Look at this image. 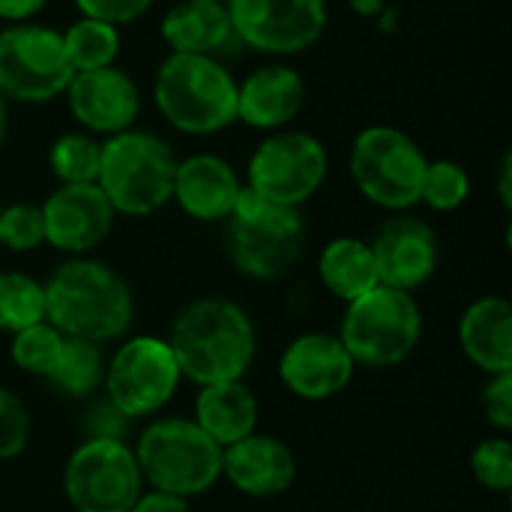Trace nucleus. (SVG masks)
Returning <instances> with one entry per match:
<instances>
[{
	"instance_id": "obj_31",
	"label": "nucleus",
	"mask_w": 512,
	"mask_h": 512,
	"mask_svg": "<svg viewBox=\"0 0 512 512\" xmlns=\"http://www.w3.org/2000/svg\"><path fill=\"white\" fill-rule=\"evenodd\" d=\"M471 474L474 480L498 495H507L512 489V444L507 435L480 441L471 453Z\"/></svg>"
},
{
	"instance_id": "obj_2",
	"label": "nucleus",
	"mask_w": 512,
	"mask_h": 512,
	"mask_svg": "<svg viewBox=\"0 0 512 512\" xmlns=\"http://www.w3.org/2000/svg\"><path fill=\"white\" fill-rule=\"evenodd\" d=\"M168 345L180 375L198 387H210L222 381H243L258 342L249 315L237 303L201 297L180 309Z\"/></svg>"
},
{
	"instance_id": "obj_18",
	"label": "nucleus",
	"mask_w": 512,
	"mask_h": 512,
	"mask_svg": "<svg viewBox=\"0 0 512 512\" xmlns=\"http://www.w3.org/2000/svg\"><path fill=\"white\" fill-rule=\"evenodd\" d=\"M306 105V81L288 63H264L237 81V123L258 132L288 129Z\"/></svg>"
},
{
	"instance_id": "obj_30",
	"label": "nucleus",
	"mask_w": 512,
	"mask_h": 512,
	"mask_svg": "<svg viewBox=\"0 0 512 512\" xmlns=\"http://www.w3.org/2000/svg\"><path fill=\"white\" fill-rule=\"evenodd\" d=\"M468 195H471V177L459 162L429 159L420 186V204L432 207L435 213H453L468 201Z\"/></svg>"
},
{
	"instance_id": "obj_12",
	"label": "nucleus",
	"mask_w": 512,
	"mask_h": 512,
	"mask_svg": "<svg viewBox=\"0 0 512 512\" xmlns=\"http://www.w3.org/2000/svg\"><path fill=\"white\" fill-rule=\"evenodd\" d=\"M183 375L171 354L168 339L156 336H132L126 339L111 360L105 363V393L114 411H120L126 420L150 417L162 411Z\"/></svg>"
},
{
	"instance_id": "obj_29",
	"label": "nucleus",
	"mask_w": 512,
	"mask_h": 512,
	"mask_svg": "<svg viewBox=\"0 0 512 512\" xmlns=\"http://www.w3.org/2000/svg\"><path fill=\"white\" fill-rule=\"evenodd\" d=\"M63 342H66V336L57 327H51L48 321H39L33 327H24V330L12 333L9 357L21 372L48 381V375L54 372L57 357L63 351Z\"/></svg>"
},
{
	"instance_id": "obj_15",
	"label": "nucleus",
	"mask_w": 512,
	"mask_h": 512,
	"mask_svg": "<svg viewBox=\"0 0 512 512\" xmlns=\"http://www.w3.org/2000/svg\"><path fill=\"white\" fill-rule=\"evenodd\" d=\"M45 243L63 255L84 258L99 243L108 240L114 228V207L96 183H69L57 186L42 204Z\"/></svg>"
},
{
	"instance_id": "obj_35",
	"label": "nucleus",
	"mask_w": 512,
	"mask_h": 512,
	"mask_svg": "<svg viewBox=\"0 0 512 512\" xmlns=\"http://www.w3.org/2000/svg\"><path fill=\"white\" fill-rule=\"evenodd\" d=\"M483 414L486 420L507 435L512 429V372L489 375V384L483 390Z\"/></svg>"
},
{
	"instance_id": "obj_19",
	"label": "nucleus",
	"mask_w": 512,
	"mask_h": 512,
	"mask_svg": "<svg viewBox=\"0 0 512 512\" xmlns=\"http://www.w3.org/2000/svg\"><path fill=\"white\" fill-rule=\"evenodd\" d=\"M243 186L234 165L219 153H192L177 159L171 201L195 222H225Z\"/></svg>"
},
{
	"instance_id": "obj_8",
	"label": "nucleus",
	"mask_w": 512,
	"mask_h": 512,
	"mask_svg": "<svg viewBox=\"0 0 512 512\" xmlns=\"http://www.w3.org/2000/svg\"><path fill=\"white\" fill-rule=\"evenodd\" d=\"M423 147L399 126L375 123L354 135L348 153V171L357 192L390 213H405L420 204V186L426 174Z\"/></svg>"
},
{
	"instance_id": "obj_26",
	"label": "nucleus",
	"mask_w": 512,
	"mask_h": 512,
	"mask_svg": "<svg viewBox=\"0 0 512 512\" xmlns=\"http://www.w3.org/2000/svg\"><path fill=\"white\" fill-rule=\"evenodd\" d=\"M102 141L90 132H63L48 147V168L57 177V186L69 183H96Z\"/></svg>"
},
{
	"instance_id": "obj_21",
	"label": "nucleus",
	"mask_w": 512,
	"mask_h": 512,
	"mask_svg": "<svg viewBox=\"0 0 512 512\" xmlns=\"http://www.w3.org/2000/svg\"><path fill=\"white\" fill-rule=\"evenodd\" d=\"M459 345L486 375L512 372V306L507 297H480L459 318Z\"/></svg>"
},
{
	"instance_id": "obj_13",
	"label": "nucleus",
	"mask_w": 512,
	"mask_h": 512,
	"mask_svg": "<svg viewBox=\"0 0 512 512\" xmlns=\"http://www.w3.org/2000/svg\"><path fill=\"white\" fill-rule=\"evenodd\" d=\"M225 9L237 42L270 57L309 51L330 24L327 0H225Z\"/></svg>"
},
{
	"instance_id": "obj_9",
	"label": "nucleus",
	"mask_w": 512,
	"mask_h": 512,
	"mask_svg": "<svg viewBox=\"0 0 512 512\" xmlns=\"http://www.w3.org/2000/svg\"><path fill=\"white\" fill-rule=\"evenodd\" d=\"M330 153L321 138L306 129L267 132L249 156L246 186L264 201L300 210L327 180Z\"/></svg>"
},
{
	"instance_id": "obj_17",
	"label": "nucleus",
	"mask_w": 512,
	"mask_h": 512,
	"mask_svg": "<svg viewBox=\"0 0 512 512\" xmlns=\"http://www.w3.org/2000/svg\"><path fill=\"white\" fill-rule=\"evenodd\" d=\"M354 360L330 333H303L279 357L282 384L306 402H327L339 396L354 378Z\"/></svg>"
},
{
	"instance_id": "obj_24",
	"label": "nucleus",
	"mask_w": 512,
	"mask_h": 512,
	"mask_svg": "<svg viewBox=\"0 0 512 512\" xmlns=\"http://www.w3.org/2000/svg\"><path fill=\"white\" fill-rule=\"evenodd\" d=\"M318 276L324 288L342 303L357 300L360 294L378 285V270L372 258V246L360 237H336L321 249Z\"/></svg>"
},
{
	"instance_id": "obj_5",
	"label": "nucleus",
	"mask_w": 512,
	"mask_h": 512,
	"mask_svg": "<svg viewBox=\"0 0 512 512\" xmlns=\"http://www.w3.org/2000/svg\"><path fill=\"white\" fill-rule=\"evenodd\" d=\"M306 222L300 210L264 201L243 186L237 207L225 219V252L237 273L255 282L282 279L300 258Z\"/></svg>"
},
{
	"instance_id": "obj_11",
	"label": "nucleus",
	"mask_w": 512,
	"mask_h": 512,
	"mask_svg": "<svg viewBox=\"0 0 512 512\" xmlns=\"http://www.w3.org/2000/svg\"><path fill=\"white\" fill-rule=\"evenodd\" d=\"M63 492L75 512H129L144 495V477L129 444L90 438L69 456Z\"/></svg>"
},
{
	"instance_id": "obj_38",
	"label": "nucleus",
	"mask_w": 512,
	"mask_h": 512,
	"mask_svg": "<svg viewBox=\"0 0 512 512\" xmlns=\"http://www.w3.org/2000/svg\"><path fill=\"white\" fill-rule=\"evenodd\" d=\"M354 15L360 18H378L387 9V0H345Z\"/></svg>"
},
{
	"instance_id": "obj_33",
	"label": "nucleus",
	"mask_w": 512,
	"mask_h": 512,
	"mask_svg": "<svg viewBox=\"0 0 512 512\" xmlns=\"http://www.w3.org/2000/svg\"><path fill=\"white\" fill-rule=\"evenodd\" d=\"M30 411L27 405L0 384V462L15 459L27 450L30 444Z\"/></svg>"
},
{
	"instance_id": "obj_1",
	"label": "nucleus",
	"mask_w": 512,
	"mask_h": 512,
	"mask_svg": "<svg viewBox=\"0 0 512 512\" xmlns=\"http://www.w3.org/2000/svg\"><path fill=\"white\" fill-rule=\"evenodd\" d=\"M45 285V321L66 339L114 342L132 327L135 300L129 285L102 261L69 258Z\"/></svg>"
},
{
	"instance_id": "obj_40",
	"label": "nucleus",
	"mask_w": 512,
	"mask_h": 512,
	"mask_svg": "<svg viewBox=\"0 0 512 512\" xmlns=\"http://www.w3.org/2000/svg\"><path fill=\"white\" fill-rule=\"evenodd\" d=\"M6 132H9V102L0 96V144L6 141Z\"/></svg>"
},
{
	"instance_id": "obj_16",
	"label": "nucleus",
	"mask_w": 512,
	"mask_h": 512,
	"mask_svg": "<svg viewBox=\"0 0 512 512\" xmlns=\"http://www.w3.org/2000/svg\"><path fill=\"white\" fill-rule=\"evenodd\" d=\"M372 258L378 270V285L414 294L438 270V237L417 216H393L372 237Z\"/></svg>"
},
{
	"instance_id": "obj_41",
	"label": "nucleus",
	"mask_w": 512,
	"mask_h": 512,
	"mask_svg": "<svg viewBox=\"0 0 512 512\" xmlns=\"http://www.w3.org/2000/svg\"><path fill=\"white\" fill-rule=\"evenodd\" d=\"M216 3H225V0H216Z\"/></svg>"
},
{
	"instance_id": "obj_20",
	"label": "nucleus",
	"mask_w": 512,
	"mask_h": 512,
	"mask_svg": "<svg viewBox=\"0 0 512 512\" xmlns=\"http://www.w3.org/2000/svg\"><path fill=\"white\" fill-rule=\"evenodd\" d=\"M222 477L249 498H276L291 489L297 459L288 444L273 435H246L222 450Z\"/></svg>"
},
{
	"instance_id": "obj_27",
	"label": "nucleus",
	"mask_w": 512,
	"mask_h": 512,
	"mask_svg": "<svg viewBox=\"0 0 512 512\" xmlns=\"http://www.w3.org/2000/svg\"><path fill=\"white\" fill-rule=\"evenodd\" d=\"M102 378H105V354L96 342H84V339H66L57 366L48 375V381L66 396H87L102 384Z\"/></svg>"
},
{
	"instance_id": "obj_32",
	"label": "nucleus",
	"mask_w": 512,
	"mask_h": 512,
	"mask_svg": "<svg viewBox=\"0 0 512 512\" xmlns=\"http://www.w3.org/2000/svg\"><path fill=\"white\" fill-rule=\"evenodd\" d=\"M45 243V225L39 204H9L0 207V246L12 252H33Z\"/></svg>"
},
{
	"instance_id": "obj_7",
	"label": "nucleus",
	"mask_w": 512,
	"mask_h": 512,
	"mask_svg": "<svg viewBox=\"0 0 512 512\" xmlns=\"http://www.w3.org/2000/svg\"><path fill=\"white\" fill-rule=\"evenodd\" d=\"M423 336V312L414 294L375 285L357 300L345 303L339 342L354 366L390 369L405 363Z\"/></svg>"
},
{
	"instance_id": "obj_37",
	"label": "nucleus",
	"mask_w": 512,
	"mask_h": 512,
	"mask_svg": "<svg viewBox=\"0 0 512 512\" xmlns=\"http://www.w3.org/2000/svg\"><path fill=\"white\" fill-rule=\"evenodd\" d=\"M129 512H189V501L165 492H144Z\"/></svg>"
},
{
	"instance_id": "obj_10",
	"label": "nucleus",
	"mask_w": 512,
	"mask_h": 512,
	"mask_svg": "<svg viewBox=\"0 0 512 512\" xmlns=\"http://www.w3.org/2000/svg\"><path fill=\"white\" fill-rule=\"evenodd\" d=\"M75 69L54 27L24 21L0 30V96L21 105H45L66 93Z\"/></svg>"
},
{
	"instance_id": "obj_6",
	"label": "nucleus",
	"mask_w": 512,
	"mask_h": 512,
	"mask_svg": "<svg viewBox=\"0 0 512 512\" xmlns=\"http://www.w3.org/2000/svg\"><path fill=\"white\" fill-rule=\"evenodd\" d=\"M132 453L144 483H150L153 492H165L183 501L210 492L222 477V447L213 444L195 426V420L186 417H165L150 423Z\"/></svg>"
},
{
	"instance_id": "obj_34",
	"label": "nucleus",
	"mask_w": 512,
	"mask_h": 512,
	"mask_svg": "<svg viewBox=\"0 0 512 512\" xmlns=\"http://www.w3.org/2000/svg\"><path fill=\"white\" fill-rule=\"evenodd\" d=\"M78 15L93 18V21H105L114 27H126L141 21L156 0H72Z\"/></svg>"
},
{
	"instance_id": "obj_4",
	"label": "nucleus",
	"mask_w": 512,
	"mask_h": 512,
	"mask_svg": "<svg viewBox=\"0 0 512 512\" xmlns=\"http://www.w3.org/2000/svg\"><path fill=\"white\" fill-rule=\"evenodd\" d=\"M177 156L165 138L147 129H126L102 138L96 186L117 216L147 219L171 204Z\"/></svg>"
},
{
	"instance_id": "obj_39",
	"label": "nucleus",
	"mask_w": 512,
	"mask_h": 512,
	"mask_svg": "<svg viewBox=\"0 0 512 512\" xmlns=\"http://www.w3.org/2000/svg\"><path fill=\"white\" fill-rule=\"evenodd\" d=\"M510 177H512V156L507 153V156H504V162H501V180H498V192H501V204H504V210H510V204H512Z\"/></svg>"
},
{
	"instance_id": "obj_23",
	"label": "nucleus",
	"mask_w": 512,
	"mask_h": 512,
	"mask_svg": "<svg viewBox=\"0 0 512 512\" xmlns=\"http://www.w3.org/2000/svg\"><path fill=\"white\" fill-rule=\"evenodd\" d=\"M195 426L222 450L258 429V399L243 381L201 387L195 399Z\"/></svg>"
},
{
	"instance_id": "obj_36",
	"label": "nucleus",
	"mask_w": 512,
	"mask_h": 512,
	"mask_svg": "<svg viewBox=\"0 0 512 512\" xmlns=\"http://www.w3.org/2000/svg\"><path fill=\"white\" fill-rule=\"evenodd\" d=\"M45 6L48 0H0V21L24 24V21H33Z\"/></svg>"
},
{
	"instance_id": "obj_28",
	"label": "nucleus",
	"mask_w": 512,
	"mask_h": 512,
	"mask_svg": "<svg viewBox=\"0 0 512 512\" xmlns=\"http://www.w3.org/2000/svg\"><path fill=\"white\" fill-rule=\"evenodd\" d=\"M45 321V285L27 273H0V330L18 333Z\"/></svg>"
},
{
	"instance_id": "obj_25",
	"label": "nucleus",
	"mask_w": 512,
	"mask_h": 512,
	"mask_svg": "<svg viewBox=\"0 0 512 512\" xmlns=\"http://www.w3.org/2000/svg\"><path fill=\"white\" fill-rule=\"evenodd\" d=\"M63 36V51L66 60L75 72H87V69H102V66H114L117 54H120V27L105 24V21H93L78 15V21H72L66 30H60Z\"/></svg>"
},
{
	"instance_id": "obj_3",
	"label": "nucleus",
	"mask_w": 512,
	"mask_h": 512,
	"mask_svg": "<svg viewBox=\"0 0 512 512\" xmlns=\"http://www.w3.org/2000/svg\"><path fill=\"white\" fill-rule=\"evenodd\" d=\"M153 105L183 135H216L237 123V78L219 57L168 54L153 75Z\"/></svg>"
},
{
	"instance_id": "obj_14",
	"label": "nucleus",
	"mask_w": 512,
	"mask_h": 512,
	"mask_svg": "<svg viewBox=\"0 0 512 512\" xmlns=\"http://www.w3.org/2000/svg\"><path fill=\"white\" fill-rule=\"evenodd\" d=\"M63 99L78 129L96 135L99 141L135 129L141 117V90L117 63L75 72Z\"/></svg>"
},
{
	"instance_id": "obj_22",
	"label": "nucleus",
	"mask_w": 512,
	"mask_h": 512,
	"mask_svg": "<svg viewBox=\"0 0 512 512\" xmlns=\"http://www.w3.org/2000/svg\"><path fill=\"white\" fill-rule=\"evenodd\" d=\"M159 36L171 54H204L219 57L228 45L237 42L225 3L216 0H180L174 3L162 24Z\"/></svg>"
}]
</instances>
